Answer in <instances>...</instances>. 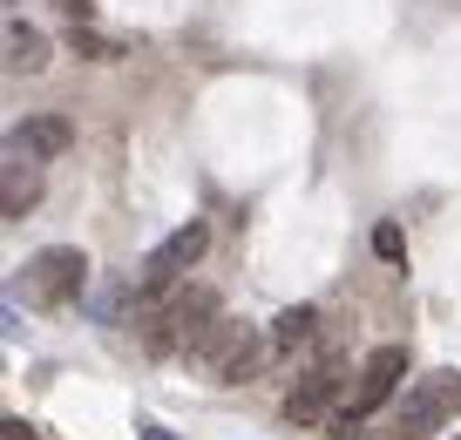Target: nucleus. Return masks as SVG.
Returning a JSON list of instances; mask_svg holds the SVG:
<instances>
[{"label": "nucleus", "instance_id": "1a4fd4ad", "mask_svg": "<svg viewBox=\"0 0 461 440\" xmlns=\"http://www.w3.org/2000/svg\"><path fill=\"white\" fill-rule=\"evenodd\" d=\"M7 68H14V75L48 68V41H41V34H34L21 14H7Z\"/></svg>", "mask_w": 461, "mask_h": 440}, {"label": "nucleus", "instance_id": "f257e3e1", "mask_svg": "<svg viewBox=\"0 0 461 440\" xmlns=\"http://www.w3.org/2000/svg\"><path fill=\"white\" fill-rule=\"evenodd\" d=\"M136 312H149V326H143L149 353H197V346L211 339V326L224 319V312H217V299H211V292H190V284L163 292L157 305H136Z\"/></svg>", "mask_w": 461, "mask_h": 440}, {"label": "nucleus", "instance_id": "2eb2a0df", "mask_svg": "<svg viewBox=\"0 0 461 440\" xmlns=\"http://www.w3.org/2000/svg\"><path fill=\"white\" fill-rule=\"evenodd\" d=\"M55 7H61L68 21H88V0H55Z\"/></svg>", "mask_w": 461, "mask_h": 440}, {"label": "nucleus", "instance_id": "6e6552de", "mask_svg": "<svg viewBox=\"0 0 461 440\" xmlns=\"http://www.w3.org/2000/svg\"><path fill=\"white\" fill-rule=\"evenodd\" d=\"M68 142H75V129L61 122V115H34L28 129L7 136V163H48V157H61Z\"/></svg>", "mask_w": 461, "mask_h": 440}, {"label": "nucleus", "instance_id": "ddd939ff", "mask_svg": "<svg viewBox=\"0 0 461 440\" xmlns=\"http://www.w3.org/2000/svg\"><path fill=\"white\" fill-rule=\"evenodd\" d=\"M374 251L387 257V265H401V257H407V238H401V224H380V230H374Z\"/></svg>", "mask_w": 461, "mask_h": 440}, {"label": "nucleus", "instance_id": "f03ea898", "mask_svg": "<svg viewBox=\"0 0 461 440\" xmlns=\"http://www.w3.org/2000/svg\"><path fill=\"white\" fill-rule=\"evenodd\" d=\"M461 413V373L455 366H434V373H420V380H407V393H401V407H393V440H428V434H441L447 420Z\"/></svg>", "mask_w": 461, "mask_h": 440}, {"label": "nucleus", "instance_id": "9b49d317", "mask_svg": "<svg viewBox=\"0 0 461 440\" xmlns=\"http://www.w3.org/2000/svg\"><path fill=\"white\" fill-rule=\"evenodd\" d=\"M34 197H41V184L28 176V163H7V203H0V211H7V224H14V217H28Z\"/></svg>", "mask_w": 461, "mask_h": 440}, {"label": "nucleus", "instance_id": "39448f33", "mask_svg": "<svg viewBox=\"0 0 461 440\" xmlns=\"http://www.w3.org/2000/svg\"><path fill=\"white\" fill-rule=\"evenodd\" d=\"M401 380H407V346H374L366 353V366H360V386L346 393V407L332 413V427H353V420H366V413H380L393 393H401Z\"/></svg>", "mask_w": 461, "mask_h": 440}, {"label": "nucleus", "instance_id": "dca6fc26", "mask_svg": "<svg viewBox=\"0 0 461 440\" xmlns=\"http://www.w3.org/2000/svg\"><path fill=\"white\" fill-rule=\"evenodd\" d=\"M143 440H176V434H163V427H143Z\"/></svg>", "mask_w": 461, "mask_h": 440}, {"label": "nucleus", "instance_id": "0eeeda50", "mask_svg": "<svg viewBox=\"0 0 461 440\" xmlns=\"http://www.w3.org/2000/svg\"><path fill=\"white\" fill-rule=\"evenodd\" d=\"M339 366H319V373H305L299 386L285 393V420H299V427H319L332 413V400H339Z\"/></svg>", "mask_w": 461, "mask_h": 440}, {"label": "nucleus", "instance_id": "423d86ee", "mask_svg": "<svg viewBox=\"0 0 461 440\" xmlns=\"http://www.w3.org/2000/svg\"><path fill=\"white\" fill-rule=\"evenodd\" d=\"M21 271H28V299L34 305H75L88 292V257L75 251V244H48V251H34Z\"/></svg>", "mask_w": 461, "mask_h": 440}, {"label": "nucleus", "instance_id": "9d476101", "mask_svg": "<svg viewBox=\"0 0 461 440\" xmlns=\"http://www.w3.org/2000/svg\"><path fill=\"white\" fill-rule=\"evenodd\" d=\"M312 326H319L312 305H292V312H278V319H272V346H278V353H292V346L312 339Z\"/></svg>", "mask_w": 461, "mask_h": 440}, {"label": "nucleus", "instance_id": "4468645a", "mask_svg": "<svg viewBox=\"0 0 461 440\" xmlns=\"http://www.w3.org/2000/svg\"><path fill=\"white\" fill-rule=\"evenodd\" d=\"M7 440H41V427H28V420H7Z\"/></svg>", "mask_w": 461, "mask_h": 440}, {"label": "nucleus", "instance_id": "f8f14e48", "mask_svg": "<svg viewBox=\"0 0 461 440\" xmlns=\"http://www.w3.org/2000/svg\"><path fill=\"white\" fill-rule=\"evenodd\" d=\"M68 48H75V55H88V61H115V55H130V48L115 41V34H95V28H82V21L68 28Z\"/></svg>", "mask_w": 461, "mask_h": 440}, {"label": "nucleus", "instance_id": "20e7f679", "mask_svg": "<svg viewBox=\"0 0 461 440\" xmlns=\"http://www.w3.org/2000/svg\"><path fill=\"white\" fill-rule=\"evenodd\" d=\"M203 251H211V224H203V217L176 224L170 238H163L157 251L143 257V271H136V305H157L163 292H176V284H184V271L197 265Z\"/></svg>", "mask_w": 461, "mask_h": 440}, {"label": "nucleus", "instance_id": "7ed1b4c3", "mask_svg": "<svg viewBox=\"0 0 461 440\" xmlns=\"http://www.w3.org/2000/svg\"><path fill=\"white\" fill-rule=\"evenodd\" d=\"M272 353H278V346H272V332L238 326V319H217V326H211V339H203L190 359H197V366L211 373L217 386H245V380H251V373H258Z\"/></svg>", "mask_w": 461, "mask_h": 440}]
</instances>
